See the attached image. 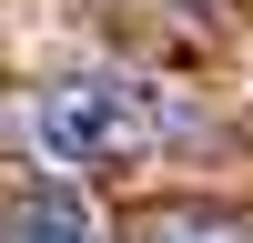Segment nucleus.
<instances>
[{"mask_svg": "<svg viewBox=\"0 0 253 243\" xmlns=\"http://www.w3.org/2000/svg\"><path fill=\"white\" fill-rule=\"evenodd\" d=\"M10 243H101V223L71 182H20L10 193Z\"/></svg>", "mask_w": 253, "mask_h": 243, "instance_id": "2", "label": "nucleus"}, {"mask_svg": "<svg viewBox=\"0 0 253 243\" xmlns=\"http://www.w3.org/2000/svg\"><path fill=\"white\" fill-rule=\"evenodd\" d=\"M152 132H162V101L142 91V81H112V71L61 81V91L31 101V142H41V162H61V172L132 162V152H152Z\"/></svg>", "mask_w": 253, "mask_h": 243, "instance_id": "1", "label": "nucleus"}, {"mask_svg": "<svg viewBox=\"0 0 253 243\" xmlns=\"http://www.w3.org/2000/svg\"><path fill=\"white\" fill-rule=\"evenodd\" d=\"M152 243H243V233H233V223H162Z\"/></svg>", "mask_w": 253, "mask_h": 243, "instance_id": "3", "label": "nucleus"}]
</instances>
